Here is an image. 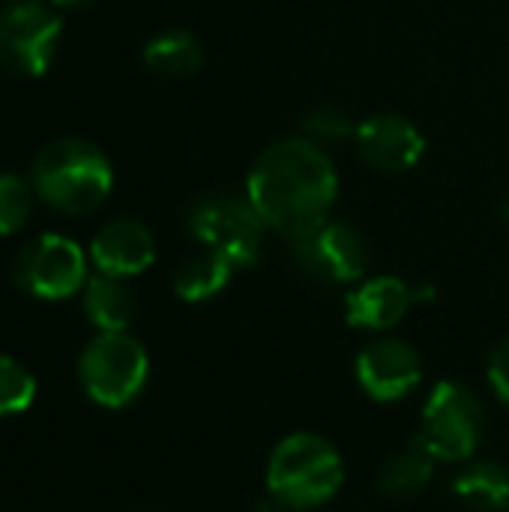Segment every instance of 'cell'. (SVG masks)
Masks as SVG:
<instances>
[{"mask_svg":"<svg viewBox=\"0 0 509 512\" xmlns=\"http://www.w3.org/2000/svg\"><path fill=\"white\" fill-rule=\"evenodd\" d=\"M414 303V291L396 276H372L363 279L345 303V315L351 327L363 330H390L396 327Z\"/></svg>","mask_w":509,"mask_h":512,"instance_id":"13","label":"cell"},{"mask_svg":"<svg viewBox=\"0 0 509 512\" xmlns=\"http://www.w3.org/2000/svg\"><path fill=\"white\" fill-rule=\"evenodd\" d=\"M189 234L210 252L228 258L237 270L252 267L264 243V219L246 195L234 192H207L201 195L186 216Z\"/></svg>","mask_w":509,"mask_h":512,"instance_id":"4","label":"cell"},{"mask_svg":"<svg viewBox=\"0 0 509 512\" xmlns=\"http://www.w3.org/2000/svg\"><path fill=\"white\" fill-rule=\"evenodd\" d=\"M84 312L99 333H123L135 315V297L123 279L96 273L84 285Z\"/></svg>","mask_w":509,"mask_h":512,"instance_id":"14","label":"cell"},{"mask_svg":"<svg viewBox=\"0 0 509 512\" xmlns=\"http://www.w3.org/2000/svg\"><path fill=\"white\" fill-rule=\"evenodd\" d=\"M357 153L381 174H405L426 156V135L402 114H372L357 123Z\"/></svg>","mask_w":509,"mask_h":512,"instance_id":"10","label":"cell"},{"mask_svg":"<svg viewBox=\"0 0 509 512\" xmlns=\"http://www.w3.org/2000/svg\"><path fill=\"white\" fill-rule=\"evenodd\" d=\"M33 210V183L15 177V174H0V234H15L24 228Z\"/></svg>","mask_w":509,"mask_h":512,"instance_id":"20","label":"cell"},{"mask_svg":"<svg viewBox=\"0 0 509 512\" xmlns=\"http://www.w3.org/2000/svg\"><path fill=\"white\" fill-rule=\"evenodd\" d=\"M156 258V243L147 225L135 219H114L102 225L90 243V261L105 276H138Z\"/></svg>","mask_w":509,"mask_h":512,"instance_id":"12","label":"cell"},{"mask_svg":"<svg viewBox=\"0 0 509 512\" xmlns=\"http://www.w3.org/2000/svg\"><path fill=\"white\" fill-rule=\"evenodd\" d=\"M345 480L342 456L336 447L312 432L285 438L267 468V486L282 507L312 510L327 504Z\"/></svg>","mask_w":509,"mask_h":512,"instance_id":"3","label":"cell"},{"mask_svg":"<svg viewBox=\"0 0 509 512\" xmlns=\"http://www.w3.org/2000/svg\"><path fill=\"white\" fill-rule=\"evenodd\" d=\"M150 360L138 339L123 333H99L78 360L84 393L105 408L129 405L147 384Z\"/></svg>","mask_w":509,"mask_h":512,"instance_id":"6","label":"cell"},{"mask_svg":"<svg viewBox=\"0 0 509 512\" xmlns=\"http://www.w3.org/2000/svg\"><path fill=\"white\" fill-rule=\"evenodd\" d=\"M57 6H69V9H81V6H90L96 0H54Z\"/></svg>","mask_w":509,"mask_h":512,"instance_id":"23","label":"cell"},{"mask_svg":"<svg viewBox=\"0 0 509 512\" xmlns=\"http://www.w3.org/2000/svg\"><path fill=\"white\" fill-rule=\"evenodd\" d=\"M300 129H303V138H309L312 144H318L324 150L357 138V123L342 108H333V105H321V108L309 111L303 117Z\"/></svg>","mask_w":509,"mask_h":512,"instance_id":"19","label":"cell"},{"mask_svg":"<svg viewBox=\"0 0 509 512\" xmlns=\"http://www.w3.org/2000/svg\"><path fill=\"white\" fill-rule=\"evenodd\" d=\"M501 219L509 225V192L504 195V201H501Z\"/></svg>","mask_w":509,"mask_h":512,"instance_id":"24","label":"cell"},{"mask_svg":"<svg viewBox=\"0 0 509 512\" xmlns=\"http://www.w3.org/2000/svg\"><path fill=\"white\" fill-rule=\"evenodd\" d=\"M246 198L267 228L297 240L330 219L339 198V174L324 147L303 135L282 138L252 162Z\"/></svg>","mask_w":509,"mask_h":512,"instance_id":"1","label":"cell"},{"mask_svg":"<svg viewBox=\"0 0 509 512\" xmlns=\"http://www.w3.org/2000/svg\"><path fill=\"white\" fill-rule=\"evenodd\" d=\"M33 396H36L33 375L21 363L0 357V417L21 414L24 408H30Z\"/></svg>","mask_w":509,"mask_h":512,"instance_id":"21","label":"cell"},{"mask_svg":"<svg viewBox=\"0 0 509 512\" xmlns=\"http://www.w3.org/2000/svg\"><path fill=\"white\" fill-rule=\"evenodd\" d=\"M300 270L324 285L360 282L369 264V246L363 234L342 219H327L315 231L291 240Z\"/></svg>","mask_w":509,"mask_h":512,"instance_id":"9","label":"cell"},{"mask_svg":"<svg viewBox=\"0 0 509 512\" xmlns=\"http://www.w3.org/2000/svg\"><path fill=\"white\" fill-rule=\"evenodd\" d=\"M234 264L210 249H204L201 255L189 258L177 273H174V291L180 300L186 303H204L216 294H222L234 276Z\"/></svg>","mask_w":509,"mask_h":512,"instance_id":"17","label":"cell"},{"mask_svg":"<svg viewBox=\"0 0 509 512\" xmlns=\"http://www.w3.org/2000/svg\"><path fill=\"white\" fill-rule=\"evenodd\" d=\"M486 432V408L465 384L444 381L432 390L417 432V447L438 462H465Z\"/></svg>","mask_w":509,"mask_h":512,"instance_id":"5","label":"cell"},{"mask_svg":"<svg viewBox=\"0 0 509 512\" xmlns=\"http://www.w3.org/2000/svg\"><path fill=\"white\" fill-rule=\"evenodd\" d=\"M453 495L474 512H509V471L498 462H474L453 480Z\"/></svg>","mask_w":509,"mask_h":512,"instance_id":"15","label":"cell"},{"mask_svg":"<svg viewBox=\"0 0 509 512\" xmlns=\"http://www.w3.org/2000/svg\"><path fill=\"white\" fill-rule=\"evenodd\" d=\"M489 384H492L495 396L504 405H509V339L501 342L489 357Z\"/></svg>","mask_w":509,"mask_h":512,"instance_id":"22","label":"cell"},{"mask_svg":"<svg viewBox=\"0 0 509 512\" xmlns=\"http://www.w3.org/2000/svg\"><path fill=\"white\" fill-rule=\"evenodd\" d=\"M33 192L60 213H90L96 210L111 186L114 171L108 156L84 138H60L45 144L30 168Z\"/></svg>","mask_w":509,"mask_h":512,"instance_id":"2","label":"cell"},{"mask_svg":"<svg viewBox=\"0 0 509 512\" xmlns=\"http://www.w3.org/2000/svg\"><path fill=\"white\" fill-rule=\"evenodd\" d=\"M15 285L39 300H63L87 285V261L75 240L63 234H39L30 240L12 267Z\"/></svg>","mask_w":509,"mask_h":512,"instance_id":"8","label":"cell"},{"mask_svg":"<svg viewBox=\"0 0 509 512\" xmlns=\"http://www.w3.org/2000/svg\"><path fill=\"white\" fill-rule=\"evenodd\" d=\"M432 456L429 453H423L420 447H414V450H405V453H399V456H393L384 468H381V474H378V489L387 495V498H414V495H420L426 486H429V480H432Z\"/></svg>","mask_w":509,"mask_h":512,"instance_id":"18","label":"cell"},{"mask_svg":"<svg viewBox=\"0 0 509 512\" xmlns=\"http://www.w3.org/2000/svg\"><path fill=\"white\" fill-rule=\"evenodd\" d=\"M144 63L162 78H189L204 66V51L189 30H165L144 45Z\"/></svg>","mask_w":509,"mask_h":512,"instance_id":"16","label":"cell"},{"mask_svg":"<svg viewBox=\"0 0 509 512\" xmlns=\"http://www.w3.org/2000/svg\"><path fill=\"white\" fill-rule=\"evenodd\" d=\"M357 381L378 402H399L423 381L420 354L402 339H378L357 357Z\"/></svg>","mask_w":509,"mask_h":512,"instance_id":"11","label":"cell"},{"mask_svg":"<svg viewBox=\"0 0 509 512\" xmlns=\"http://www.w3.org/2000/svg\"><path fill=\"white\" fill-rule=\"evenodd\" d=\"M60 30L63 21L51 6L39 0L12 3L0 12V66L24 78L45 75L54 63Z\"/></svg>","mask_w":509,"mask_h":512,"instance_id":"7","label":"cell"}]
</instances>
